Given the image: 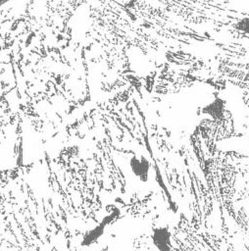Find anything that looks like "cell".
<instances>
[{
  "label": "cell",
  "mask_w": 249,
  "mask_h": 251,
  "mask_svg": "<svg viewBox=\"0 0 249 251\" xmlns=\"http://www.w3.org/2000/svg\"><path fill=\"white\" fill-rule=\"evenodd\" d=\"M151 239L154 247L158 251H171L172 245V233L166 226H156L152 230Z\"/></svg>",
  "instance_id": "obj_1"
},
{
  "label": "cell",
  "mask_w": 249,
  "mask_h": 251,
  "mask_svg": "<svg viewBox=\"0 0 249 251\" xmlns=\"http://www.w3.org/2000/svg\"><path fill=\"white\" fill-rule=\"evenodd\" d=\"M129 167L132 174L141 181H146L149 176L150 163L143 155H133L129 160Z\"/></svg>",
  "instance_id": "obj_2"
},
{
  "label": "cell",
  "mask_w": 249,
  "mask_h": 251,
  "mask_svg": "<svg viewBox=\"0 0 249 251\" xmlns=\"http://www.w3.org/2000/svg\"><path fill=\"white\" fill-rule=\"evenodd\" d=\"M236 29L243 32L244 34L249 35V19H243L239 21L236 25Z\"/></svg>",
  "instance_id": "obj_3"
},
{
  "label": "cell",
  "mask_w": 249,
  "mask_h": 251,
  "mask_svg": "<svg viewBox=\"0 0 249 251\" xmlns=\"http://www.w3.org/2000/svg\"><path fill=\"white\" fill-rule=\"evenodd\" d=\"M71 3H73V4H83V3H85L86 1H88V0H69Z\"/></svg>",
  "instance_id": "obj_4"
}]
</instances>
